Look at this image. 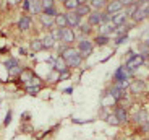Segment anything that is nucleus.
Listing matches in <instances>:
<instances>
[{"instance_id": "nucleus-9", "label": "nucleus", "mask_w": 149, "mask_h": 140, "mask_svg": "<svg viewBox=\"0 0 149 140\" xmlns=\"http://www.w3.org/2000/svg\"><path fill=\"white\" fill-rule=\"evenodd\" d=\"M127 20H128V16H127V13H125V11H120V13H115V15L110 16V23L115 28L127 25Z\"/></svg>"}, {"instance_id": "nucleus-16", "label": "nucleus", "mask_w": 149, "mask_h": 140, "mask_svg": "<svg viewBox=\"0 0 149 140\" xmlns=\"http://www.w3.org/2000/svg\"><path fill=\"white\" fill-rule=\"evenodd\" d=\"M34 77V72L31 70V68H23L21 70V73L18 75V78H19V82L21 83H24V85H28L29 83V80Z\"/></svg>"}, {"instance_id": "nucleus-38", "label": "nucleus", "mask_w": 149, "mask_h": 140, "mask_svg": "<svg viewBox=\"0 0 149 140\" xmlns=\"http://www.w3.org/2000/svg\"><path fill=\"white\" fill-rule=\"evenodd\" d=\"M0 106H2V99H0Z\"/></svg>"}, {"instance_id": "nucleus-30", "label": "nucleus", "mask_w": 149, "mask_h": 140, "mask_svg": "<svg viewBox=\"0 0 149 140\" xmlns=\"http://www.w3.org/2000/svg\"><path fill=\"white\" fill-rule=\"evenodd\" d=\"M42 87H26V93L28 95H36V93H39L41 91Z\"/></svg>"}, {"instance_id": "nucleus-15", "label": "nucleus", "mask_w": 149, "mask_h": 140, "mask_svg": "<svg viewBox=\"0 0 149 140\" xmlns=\"http://www.w3.org/2000/svg\"><path fill=\"white\" fill-rule=\"evenodd\" d=\"M55 39H54V36L50 33H47L44 36V38H42V46H44V51H50V49H54V47H55Z\"/></svg>"}, {"instance_id": "nucleus-33", "label": "nucleus", "mask_w": 149, "mask_h": 140, "mask_svg": "<svg viewBox=\"0 0 149 140\" xmlns=\"http://www.w3.org/2000/svg\"><path fill=\"white\" fill-rule=\"evenodd\" d=\"M127 38H128V34H127V36H117V39H115V44H123V42L127 41Z\"/></svg>"}, {"instance_id": "nucleus-31", "label": "nucleus", "mask_w": 149, "mask_h": 140, "mask_svg": "<svg viewBox=\"0 0 149 140\" xmlns=\"http://www.w3.org/2000/svg\"><path fill=\"white\" fill-rule=\"evenodd\" d=\"M105 121H107L110 125H120V124H118V121H117V117L113 116V114H110V116H107V117H105Z\"/></svg>"}, {"instance_id": "nucleus-35", "label": "nucleus", "mask_w": 149, "mask_h": 140, "mask_svg": "<svg viewBox=\"0 0 149 140\" xmlns=\"http://www.w3.org/2000/svg\"><path fill=\"white\" fill-rule=\"evenodd\" d=\"M10 117H11V113H8V114H7V119H5V125L10 122Z\"/></svg>"}, {"instance_id": "nucleus-2", "label": "nucleus", "mask_w": 149, "mask_h": 140, "mask_svg": "<svg viewBox=\"0 0 149 140\" xmlns=\"http://www.w3.org/2000/svg\"><path fill=\"white\" fill-rule=\"evenodd\" d=\"M144 62H146L144 56H141V54H130L127 64H125V67H127L130 72H134L136 68H139L141 65H144Z\"/></svg>"}, {"instance_id": "nucleus-26", "label": "nucleus", "mask_w": 149, "mask_h": 140, "mask_svg": "<svg viewBox=\"0 0 149 140\" xmlns=\"http://www.w3.org/2000/svg\"><path fill=\"white\" fill-rule=\"evenodd\" d=\"M16 67H19V62H18V59H8V61H5V68H7L8 72H11L13 68H16Z\"/></svg>"}, {"instance_id": "nucleus-4", "label": "nucleus", "mask_w": 149, "mask_h": 140, "mask_svg": "<svg viewBox=\"0 0 149 140\" xmlns=\"http://www.w3.org/2000/svg\"><path fill=\"white\" fill-rule=\"evenodd\" d=\"M128 90H130L131 95H143V93H146L148 91V83H146L144 80H133V82H130V85H128Z\"/></svg>"}, {"instance_id": "nucleus-12", "label": "nucleus", "mask_w": 149, "mask_h": 140, "mask_svg": "<svg viewBox=\"0 0 149 140\" xmlns=\"http://www.w3.org/2000/svg\"><path fill=\"white\" fill-rule=\"evenodd\" d=\"M88 25L89 26H99V25H102V13L101 11H91V15L88 16Z\"/></svg>"}, {"instance_id": "nucleus-36", "label": "nucleus", "mask_w": 149, "mask_h": 140, "mask_svg": "<svg viewBox=\"0 0 149 140\" xmlns=\"http://www.w3.org/2000/svg\"><path fill=\"white\" fill-rule=\"evenodd\" d=\"M79 4H86V0H78Z\"/></svg>"}, {"instance_id": "nucleus-29", "label": "nucleus", "mask_w": 149, "mask_h": 140, "mask_svg": "<svg viewBox=\"0 0 149 140\" xmlns=\"http://www.w3.org/2000/svg\"><path fill=\"white\" fill-rule=\"evenodd\" d=\"M54 2H55V0H41L42 10H45V8H50V7H55V5H54Z\"/></svg>"}, {"instance_id": "nucleus-27", "label": "nucleus", "mask_w": 149, "mask_h": 140, "mask_svg": "<svg viewBox=\"0 0 149 140\" xmlns=\"http://www.w3.org/2000/svg\"><path fill=\"white\" fill-rule=\"evenodd\" d=\"M41 23H42V26H44V28H52V25H54V16H47V15H44V13H42Z\"/></svg>"}, {"instance_id": "nucleus-8", "label": "nucleus", "mask_w": 149, "mask_h": 140, "mask_svg": "<svg viewBox=\"0 0 149 140\" xmlns=\"http://www.w3.org/2000/svg\"><path fill=\"white\" fill-rule=\"evenodd\" d=\"M123 5L120 0H112V2H109L107 7H105V13L107 15H115V13H120V11H123Z\"/></svg>"}, {"instance_id": "nucleus-40", "label": "nucleus", "mask_w": 149, "mask_h": 140, "mask_svg": "<svg viewBox=\"0 0 149 140\" xmlns=\"http://www.w3.org/2000/svg\"><path fill=\"white\" fill-rule=\"evenodd\" d=\"M62 2H63V0H62Z\"/></svg>"}, {"instance_id": "nucleus-20", "label": "nucleus", "mask_w": 149, "mask_h": 140, "mask_svg": "<svg viewBox=\"0 0 149 140\" xmlns=\"http://www.w3.org/2000/svg\"><path fill=\"white\" fill-rule=\"evenodd\" d=\"M31 28V16H21L18 21V30L19 31H28Z\"/></svg>"}, {"instance_id": "nucleus-24", "label": "nucleus", "mask_w": 149, "mask_h": 140, "mask_svg": "<svg viewBox=\"0 0 149 140\" xmlns=\"http://www.w3.org/2000/svg\"><path fill=\"white\" fill-rule=\"evenodd\" d=\"M109 41H110V38L109 36H104V34H97L96 38H94V44L96 46H105V44H109Z\"/></svg>"}, {"instance_id": "nucleus-39", "label": "nucleus", "mask_w": 149, "mask_h": 140, "mask_svg": "<svg viewBox=\"0 0 149 140\" xmlns=\"http://www.w3.org/2000/svg\"><path fill=\"white\" fill-rule=\"evenodd\" d=\"M148 80H149V73H148Z\"/></svg>"}, {"instance_id": "nucleus-13", "label": "nucleus", "mask_w": 149, "mask_h": 140, "mask_svg": "<svg viewBox=\"0 0 149 140\" xmlns=\"http://www.w3.org/2000/svg\"><path fill=\"white\" fill-rule=\"evenodd\" d=\"M67 15V23H68V26L70 28H76V26H79V23H81V18H79L74 11H67L65 13Z\"/></svg>"}, {"instance_id": "nucleus-37", "label": "nucleus", "mask_w": 149, "mask_h": 140, "mask_svg": "<svg viewBox=\"0 0 149 140\" xmlns=\"http://www.w3.org/2000/svg\"><path fill=\"white\" fill-rule=\"evenodd\" d=\"M146 44H148V47H149V39H148V41H146Z\"/></svg>"}, {"instance_id": "nucleus-7", "label": "nucleus", "mask_w": 149, "mask_h": 140, "mask_svg": "<svg viewBox=\"0 0 149 140\" xmlns=\"http://www.w3.org/2000/svg\"><path fill=\"white\" fill-rule=\"evenodd\" d=\"M68 70H70V68H68L67 62H65L60 56L54 59V72H57L58 75H63V73H67Z\"/></svg>"}, {"instance_id": "nucleus-3", "label": "nucleus", "mask_w": 149, "mask_h": 140, "mask_svg": "<svg viewBox=\"0 0 149 140\" xmlns=\"http://www.w3.org/2000/svg\"><path fill=\"white\" fill-rule=\"evenodd\" d=\"M78 52L81 54L83 59H86V57H89L91 54H93L94 51V42L89 41V39H81V41H78Z\"/></svg>"}, {"instance_id": "nucleus-22", "label": "nucleus", "mask_w": 149, "mask_h": 140, "mask_svg": "<svg viewBox=\"0 0 149 140\" xmlns=\"http://www.w3.org/2000/svg\"><path fill=\"white\" fill-rule=\"evenodd\" d=\"M78 5H79L78 0H63V7L67 11H74L78 8Z\"/></svg>"}, {"instance_id": "nucleus-14", "label": "nucleus", "mask_w": 149, "mask_h": 140, "mask_svg": "<svg viewBox=\"0 0 149 140\" xmlns=\"http://www.w3.org/2000/svg\"><path fill=\"white\" fill-rule=\"evenodd\" d=\"M109 95H110L112 98H115L117 101H120L122 98H125V90H122V88L117 87V85H112V87L109 88Z\"/></svg>"}, {"instance_id": "nucleus-25", "label": "nucleus", "mask_w": 149, "mask_h": 140, "mask_svg": "<svg viewBox=\"0 0 149 140\" xmlns=\"http://www.w3.org/2000/svg\"><path fill=\"white\" fill-rule=\"evenodd\" d=\"M112 33H115V26H113L110 21H109V23H104V26H102V30H101V34L109 36V34H112Z\"/></svg>"}, {"instance_id": "nucleus-1", "label": "nucleus", "mask_w": 149, "mask_h": 140, "mask_svg": "<svg viewBox=\"0 0 149 140\" xmlns=\"http://www.w3.org/2000/svg\"><path fill=\"white\" fill-rule=\"evenodd\" d=\"M60 57L67 62L68 68H78L79 65L83 64L81 54H79L78 49H76V47H73V46H65L63 49L60 51Z\"/></svg>"}, {"instance_id": "nucleus-6", "label": "nucleus", "mask_w": 149, "mask_h": 140, "mask_svg": "<svg viewBox=\"0 0 149 140\" xmlns=\"http://www.w3.org/2000/svg\"><path fill=\"white\" fill-rule=\"evenodd\" d=\"M113 116L117 117V121H118V124H127L128 121H130V114H128V109L123 106H115V109H113Z\"/></svg>"}, {"instance_id": "nucleus-21", "label": "nucleus", "mask_w": 149, "mask_h": 140, "mask_svg": "<svg viewBox=\"0 0 149 140\" xmlns=\"http://www.w3.org/2000/svg\"><path fill=\"white\" fill-rule=\"evenodd\" d=\"M29 11L31 13H41L42 11V5H41V0H29Z\"/></svg>"}, {"instance_id": "nucleus-28", "label": "nucleus", "mask_w": 149, "mask_h": 140, "mask_svg": "<svg viewBox=\"0 0 149 140\" xmlns=\"http://www.w3.org/2000/svg\"><path fill=\"white\" fill-rule=\"evenodd\" d=\"M42 13H44V15H47V16H54V18H55L58 11H57L55 7H50V8H45V10H42Z\"/></svg>"}, {"instance_id": "nucleus-11", "label": "nucleus", "mask_w": 149, "mask_h": 140, "mask_svg": "<svg viewBox=\"0 0 149 140\" xmlns=\"http://www.w3.org/2000/svg\"><path fill=\"white\" fill-rule=\"evenodd\" d=\"M148 15H149V4L146 5V7H138V10L134 11V15L131 16V18H133L134 23H139V21H143Z\"/></svg>"}, {"instance_id": "nucleus-18", "label": "nucleus", "mask_w": 149, "mask_h": 140, "mask_svg": "<svg viewBox=\"0 0 149 140\" xmlns=\"http://www.w3.org/2000/svg\"><path fill=\"white\" fill-rule=\"evenodd\" d=\"M54 25H55L57 28H67L68 23H67V15L65 13H57V16L54 18Z\"/></svg>"}, {"instance_id": "nucleus-10", "label": "nucleus", "mask_w": 149, "mask_h": 140, "mask_svg": "<svg viewBox=\"0 0 149 140\" xmlns=\"http://www.w3.org/2000/svg\"><path fill=\"white\" fill-rule=\"evenodd\" d=\"M131 119H133L134 124L143 125V124H144V122L149 119V114H148V111H146V109H138L136 113L133 114V117H131Z\"/></svg>"}, {"instance_id": "nucleus-23", "label": "nucleus", "mask_w": 149, "mask_h": 140, "mask_svg": "<svg viewBox=\"0 0 149 140\" xmlns=\"http://www.w3.org/2000/svg\"><path fill=\"white\" fill-rule=\"evenodd\" d=\"M107 4H109L107 0H91V7H93L96 11L105 8V7H107Z\"/></svg>"}, {"instance_id": "nucleus-17", "label": "nucleus", "mask_w": 149, "mask_h": 140, "mask_svg": "<svg viewBox=\"0 0 149 140\" xmlns=\"http://www.w3.org/2000/svg\"><path fill=\"white\" fill-rule=\"evenodd\" d=\"M74 13H76L79 18H83V16H89L91 15V7L88 4H79L78 8L74 10Z\"/></svg>"}, {"instance_id": "nucleus-19", "label": "nucleus", "mask_w": 149, "mask_h": 140, "mask_svg": "<svg viewBox=\"0 0 149 140\" xmlns=\"http://www.w3.org/2000/svg\"><path fill=\"white\" fill-rule=\"evenodd\" d=\"M29 49L33 51V52H41V51H44V46H42V39H31L29 41Z\"/></svg>"}, {"instance_id": "nucleus-32", "label": "nucleus", "mask_w": 149, "mask_h": 140, "mask_svg": "<svg viewBox=\"0 0 149 140\" xmlns=\"http://www.w3.org/2000/svg\"><path fill=\"white\" fill-rule=\"evenodd\" d=\"M89 25H84V26H79V30H81V34H89L91 30H89Z\"/></svg>"}, {"instance_id": "nucleus-5", "label": "nucleus", "mask_w": 149, "mask_h": 140, "mask_svg": "<svg viewBox=\"0 0 149 140\" xmlns=\"http://www.w3.org/2000/svg\"><path fill=\"white\" fill-rule=\"evenodd\" d=\"M60 41L63 42L65 46H71L74 41H76V34H74L73 28L67 26L60 30Z\"/></svg>"}, {"instance_id": "nucleus-34", "label": "nucleus", "mask_w": 149, "mask_h": 140, "mask_svg": "<svg viewBox=\"0 0 149 140\" xmlns=\"http://www.w3.org/2000/svg\"><path fill=\"white\" fill-rule=\"evenodd\" d=\"M120 2H122V5H123V7H130V5L136 4L134 0H120Z\"/></svg>"}]
</instances>
